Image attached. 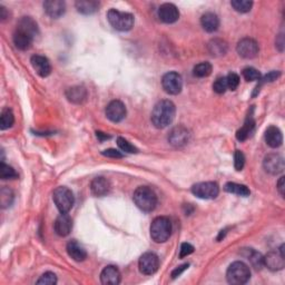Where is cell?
<instances>
[{
  "mask_svg": "<svg viewBox=\"0 0 285 285\" xmlns=\"http://www.w3.org/2000/svg\"><path fill=\"white\" fill-rule=\"evenodd\" d=\"M76 9L83 15H93L98 11L99 2L96 0H79L75 3Z\"/></svg>",
  "mask_w": 285,
  "mask_h": 285,
  "instance_id": "484cf974",
  "label": "cell"
},
{
  "mask_svg": "<svg viewBox=\"0 0 285 285\" xmlns=\"http://www.w3.org/2000/svg\"><path fill=\"white\" fill-rule=\"evenodd\" d=\"M52 199H54L57 209L59 210L60 213H68L75 203L74 194L65 186L57 187L52 194Z\"/></svg>",
  "mask_w": 285,
  "mask_h": 285,
  "instance_id": "5b68a950",
  "label": "cell"
},
{
  "mask_svg": "<svg viewBox=\"0 0 285 285\" xmlns=\"http://www.w3.org/2000/svg\"><path fill=\"white\" fill-rule=\"evenodd\" d=\"M243 254L248 261H250L252 266H253L255 270H261V268L264 266V258L259 253V252L252 250V248H246V250H244Z\"/></svg>",
  "mask_w": 285,
  "mask_h": 285,
  "instance_id": "f546056e",
  "label": "cell"
},
{
  "mask_svg": "<svg viewBox=\"0 0 285 285\" xmlns=\"http://www.w3.org/2000/svg\"><path fill=\"white\" fill-rule=\"evenodd\" d=\"M72 229V219L67 213H62L55 222V231L59 236H67Z\"/></svg>",
  "mask_w": 285,
  "mask_h": 285,
  "instance_id": "ac0fdd59",
  "label": "cell"
},
{
  "mask_svg": "<svg viewBox=\"0 0 285 285\" xmlns=\"http://www.w3.org/2000/svg\"><path fill=\"white\" fill-rule=\"evenodd\" d=\"M17 29L25 32V34L31 36L32 38H36L39 34L38 25L31 17H23L17 24Z\"/></svg>",
  "mask_w": 285,
  "mask_h": 285,
  "instance_id": "d6986e66",
  "label": "cell"
},
{
  "mask_svg": "<svg viewBox=\"0 0 285 285\" xmlns=\"http://www.w3.org/2000/svg\"><path fill=\"white\" fill-rule=\"evenodd\" d=\"M176 107L173 101L161 100L155 105L152 112V121L156 128H165L173 123Z\"/></svg>",
  "mask_w": 285,
  "mask_h": 285,
  "instance_id": "6da1fadb",
  "label": "cell"
},
{
  "mask_svg": "<svg viewBox=\"0 0 285 285\" xmlns=\"http://www.w3.org/2000/svg\"><path fill=\"white\" fill-rule=\"evenodd\" d=\"M192 193L202 199H213L219 194V187L214 182H202L193 185Z\"/></svg>",
  "mask_w": 285,
  "mask_h": 285,
  "instance_id": "52a82bcc",
  "label": "cell"
},
{
  "mask_svg": "<svg viewBox=\"0 0 285 285\" xmlns=\"http://www.w3.org/2000/svg\"><path fill=\"white\" fill-rule=\"evenodd\" d=\"M278 190L281 196L284 197V194H285V177L284 176L281 177L280 181L278 182Z\"/></svg>",
  "mask_w": 285,
  "mask_h": 285,
  "instance_id": "7dc6e473",
  "label": "cell"
},
{
  "mask_svg": "<svg viewBox=\"0 0 285 285\" xmlns=\"http://www.w3.org/2000/svg\"><path fill=\"white\" fill-rule=\"evenodd\" d=\"M162 86L169 95H177L183 88L182 76L176 71H169L162 79Z\"/></svg>",
  "mask_w": 285,
  "mask_h": 285,
  "instance_id": "ba28073f",
  "label": "cell"
},
{
  "mask_svg": "<svg viewBox=\"0 0 285 285\" xmlns=\"http://www.w3.org/2000/svg\"><path fill=\"white\" fill-rule=\"evenodd\" d=\"M0 18L1 20H5L7 18V14H6V8L0 7Z\"/></svg>",
  "mask_w": 285,
  "mask_h": 285,
  "instance_id": "f907efd6",
  "label": "cell"
},
{
  "mask_svg": "<svg viewBox=\"0 0 285 285\" xmlns=\"http://www.w3.org/2000/svg\"><path fill=\"white\" fill-rule=\"evenodd\" d=\"M276 46L280 47V51L283 50V48H284V38H283V35H280L279 36V39L276 40Z\"/></svg>",
  "mask_w": 285,
  "mask_h": 285,
  "instance_id": "c3c4849f",
  "label": "cell"
},
{
  "mask_svg": "<svg viewBox=\"0 0 285 285\" xmlns=\"http://www.w3.org/2000/svg\"><path fill=\"white\" fill-rule=\"evenodd\" d=\"M44 9L50 18L58 19L65 14L66 5L62 0H47L44 2Z\"/></svg>",
  "mask_w": 285,
  "mask_h": 285,
  "instance_id": "2e32d148",
  "label": "cell"
},
{
  "mask_svg": "<svg viewBox=\"0 0 285 285\" xmlns=\"http://www.w3.org/2000/svg\"><path fill=\"white\" fill-rule=\"evenodd\" d=\"M212 65L207 62L204 63H201V64H197L196 66L194 67V71H193V74L194 76L198 77V78H204V77H209L212 74Z\"/></svg>",
  "mask_w": 285,
  "mask_h": 285,
  "instance_id": "836d02e7",
  "label": "cell"
},
{
  "mask_svg": "<svg viewBox=\"0 0 285 285\" xmlns=\"http://www.w3.org/2000/svg\"><path fill=\"white\" fill-rule=\"evenodd\" d=\"M280 76H281V72L280 71H271V72H268L267 75H265V76L263 77V78L260 79V86L262 84H265V83H272V81H274V80L278 79ZM260 86L256 87V91H258V88Z\"/></svg>",
  "mask_w": 285,
  "mask_h": 285,
  "instance_id": "7bdbcfd3",
  "label": "cell"
},
{
  "mask_svg": "<svg viewBox=\"0 0 285 285\" xmlns=\"http://www.w3.org/2000/svg\"><path fill=\"white\" fill-rule=\"evenodd\" d=\"M245 165V156L241 150H236L234 154V166L236 170H242Z\"/></svg>",
  "mask_w": 285,
  "mask_h": 285,
  "instance_id": "b9f144b4",
  "label": "cell"
},
{
  "mask_svg": "<svg viewBox=\"0 0 285 285\" xmlns=\"http://www.w3.org/2000/svg\"><path fill=\"white\" fill-rule=\"evenodd\" d=\"M190 134L184 126H176L168 134V142L174 147L180 148L190 142Z\"/></svg>",
  "mask_w": 285,
  "mask_h": 285,
  "instance_id": "7c38bea8",
  "label": "cell"
},
{
  "mask_svg": "<svg viewBox=\"0 0 285 285\" xmlns=\"http://www.w3.org/2000/svg\"><path fill=\"white\" fill-rule=\"evenodd\" d=\"M265 142L272 148L280 147L283 142V136L281 130L275 126H270L265 132Z\"/></svg>",
  "mask_w": 285,
  "mask_h": 285,
  "instance_id": "44dd1931",
  "label": "cell"
},
{
  "mask_svg": "<svg viewBox=\"0 0 285 285\" xmlns=\"http://www.w3.org/2000/svg\"><path fill=\"white\" fill-rule=\"evenodd\" d=\"M96 134H97V138H98V140H99L100 142H103L104 140H108V138H111V137H109L108 135H106V134L101 133V132H97Z\"/></svg>",
  "mask_w": 285,
  "mask_h": 285,
  "instance_id": "681fc988",
  "label": "cell"
},
{
  "mask_svg": "<svg viewBox=\"0 0 285 285\" xmlns=\"http://www.w3.org/2000/svg\"><path fill=\"white\" fill-rule=\"evenodd\" d=\"M150 238L156 243H165L172 234V223L169 218L160 216L156 217L150 225Z\"/></svg>",
  "mask_w": 285,
  "mask_h": 285,
  "instance_id": "3957f363",
  "label": "cell"
},
{
  "mask_svg": "<svg viewBox=\"0 0 285 285\" xmlns=\"http://www.w3.org/2000/svg\"><path fill=\"white\" fill-rule=\"evenodd\" d=\"M117 145H118V147H119L125 153H129V154L137 153V148L135 147V146L130 144L127 140H125V138L123 137L117 138Z\"/></svg>",
  "mask_w": 285,
  "mask_h": 285,
  "instance_id": "74e56055",
  "label": "cell"
},
{
  "mask_svg": "<svg viewBox=\"0 0 285 285\" xmlns=\"http://www.w3.org/2000/svg\"><path fill=\"white\" fill-rule=\"evenodd\" d=\"M264 265L267 266L268 270L271 271H280L285 265V258L276 252H270L264 258Z\"/></svg>",
  "mask_w": 285,
  "mask_h": 285,
  "instance_id": "ffe728a7",
  "label": "cell"
},
{
  "mask_svg": "<svg viewBox=\"0 0 285 285\" xmlns=\"http://www.w3.org/2000/svg\"><path fill=\"white\" fill-rule=\"evenodd\" d=\"M201 24L203 29L207 32H214L218 29L219 26V19L213 13H206L202 16Z\"/></svg>",
  "mask_w": 285,
  "mask_h": 285,
  "instance_id": "4316f807",
  "label": "cell"
},
{
  "mask_svg": "<svg viewBox=\"0 0 285 285\" xmlns=\"http://www.w3.org/2000/svg\"><path fill=\"white\" fill-rule=\"evenodd\" d=\"M66 97L71 103L81 104L87 98V91L83 86H75L67 89Z\"/></svg>",
  "mask_w": 285,
  "mask_h": 285,
  "instance_id": "cb8c5ba5",
  "label": "cell"
},
{
  "mask_svg": "<svg viewBox=\"0 0 285 285\" xmlns=\"http://www.w3.org/2000/svg\"><path fill=\"white\" fill-rule=\"evenodd\" d=\"M106 116L114 123H119L126 116V107L120 100H113L106 107Z\"/></svg>",
  "mask_w": 285,
  "mask_h": 285,
  "instance_id": "4fadbf2b",
  "label": "cell"
},
{
  "mask_svg": "<svg viewBox=\"0 0 285 285\" xmlns=\"http://www.w3.org/2000/svg\"><path fill=\"white\" fill-rule=\"evenodd\" d=\"M158 17L165 24H174L180 18V11L173 3H164L158 9Z\"/></svg>",
  "mask_w": 285,
  "mask_h": 285,
  "instance_id": "9a60e30c",
  "label": "cell"
},
{
  "mask_svg": "<svg viewBox=\"0 0 285 285\" xmlns=\"http://www.w3.org/2000/svg\"><path fill=\"white\" fill-rule=\"evenodd\" d=\"M107 19L113 28L119 31H128L134 26V16L128 13H121L116 9H111L107 13Z\"/></svg>",
  "mask_w": 285,
  "mask_h": 285,
  "instance_id": "8992f818",
  "label": "cell"
},
{
  "mask_svg": "<svg viewBox=\"0 0 285 285\" xmlns=\"http://www.w3.org/2000/svg\"><path fill=\"white\" fill-rule=\"evenodd\" d=\"M254 127H255V120L253 116H252V114H250V115L246 117L245 123H244L243 127L241 129H238V133H236V138H238L239 142L246 141L247 138L251 136V134L253 133Z\"/></svg>",
  "mask_w": 285,
  "mask_h": 285,
  "instance_id": "83f0119b",
  "label": "cell"
},
{
  "mask_svg": "<svg viewBox=\"0 0 285 285\" xmlns=\"http://www.w3.org/2000/svg\"><path fill=\"white\" fill-rule=\"evenodd\" d=\"M57 283V276L55 273L46 272L40 276V279L37 281V284L44 285H55Z\"/></svg>",
  "mask_w": 285,
  "mask_h": 285,
  "instance_id": "f35d334b",
  "label": "cell"
},
{
  "mask_svg": "<svg viewBox=\"0 0 285 285\" xmlns=\"http://www.w3.org/2000/svg\"><path fill=\"white\" fill-rule=\"evenodd\" d=\"M31 66L35 69V71L37 74L45 78V77H48L51 72V65L50 62L46 58L45 56L42 55H34L30 59Z\"/></svg>",
  "mask_w": 285,
  "mask_h": 285,
  "instance_id": "5bb4252c",
  "label": "cell"
},
{
  "mask_svg": "<svg viewBox=\"0 0 285 285\" xmlns=\"http://www.w3.org/2000/svg\"><path fill=\"white\" fill-rule=\"evenodd\" d=\"M194 252V246L190 245V243H183L181 246V259L186 258V256L190 255Z\"/></svg>",
  "mask_w": 285,
  "mask_h": 285,
  "instance_id": "ee69618b",
  "label": "cell"
},
{
  "mask_svg": "<svg viewBox=\"0 0 285 285\" xmlns=\"http://www.w3.org/2000/svg\"><path fill=\"white\" fill-rule=\"evenodd\" d=\"M91 190L92 193L95 195V196H105L109 193L111 190V184L104 177H96L95 180H93L91 184Z\"/></svg>",
  "mask_w": 285,
  "mask_h": 285,
  "instance_id": "7402d4cb",
  "label": "cell"
},
{
  "mask_svg": "<svg viewBox=\"0 0 285 285\" xmlns=\"http://www.w3.org/2000/svg\"><path fill=\"white\" fill-rule=\"evenodd\" d=\"M243 77L246 81H260V79L262 78L260 71L253 67H246L245 69H244Z\"/></svg>",
  "mask_w": 285,
  "mask_h": 285,
  "instance_id": "8d00e7d4",
  "label": "cell"
},
{
  "mask_svg": "<svg viewBox=\"0 0 285 285\" xmlns=\"http://www.w3.org/2000/svg\"><path fill=\"white\" fill-rule=\"evenodd\" d=\"M133 199L138 209L142 212H146V213H149V212L155 210L157 205V196L155 192L147 186L138 187L134 192Z\"/></svg>",
  "mask_w": 285,
  "mask_h": 285,
  "instance_id": "7a4b0ae2",
  "label": "cell"
},
{
  "mask_svg": "<svg viewBox=\"0 0 285 285\" xmlns=\"http://www.w3.org/2000/svg\"><path fill=\"white\" fill-rule=\"evenodd\" d=\"M34 38L31 36L25 34V32L16 29L14 34V44L15 46L20 50H28L31 47Z\"/></svg>",
  "mask_w": 285,
  "mask_h": 285,
  "instance_id": "d4e9b609",
  "label": "cell"
},
{
  "mask_svg": "<svg viewBox=\"0 0 285 285\" xmlns=\"http://www.w3.org/2000/svg\"><path fill=\"white\" fill-rule=\"evenodd\" d=\"M15 123L14 113L10 108H5L0 115V128L2 130L10 128Z\"/></svg>",
  "mask_w": 285,
  "mask_h": 285,
  "instance_id": "1f68e13d",
  "label": "cell"
},
{
  "mask_svg": "<svg viewBox=\"0 0 285 285\" xmlns=\"http://www.w3.org/2000/svg\"><path fill=\"white\" fill-rule=\"evenodd\" d=\"M141 273L145 275H152L160 267V259L155 253H145L141 256L140 262H138Z\"/></svg>",
  "mask_w": 285,
  "mask_h": 285,
  "instance_id": "9c48e42d",
  "label": "cell"
},
{
  "mask_svg": "<svg viewBox=\"0 0 285 285\" xmlns=\"http://www.w3.org/2000/svg\"><path fill=\"white\" fill-rule=\"evenodd\" d=\"M238 54L245 59H252L259 54V44L252 38H243L239 40L236 47Z\"/></svg>",
  "mask_w": 285,
  "mask_h": 285,
  "instance_id": "8fae6325",
  "label": "cell"
},
{
  "mask_svg": "<svg viewBox=\"0 0 285 285\" xmlns=\"http://www.w3.org/2000/svg\"><path fill=\"white\" fill-rule=\"evenodd\" d=\"M67 253L76 262H83L87 258L85 248L77 241H71L67 244Z\"/></svg>",
  "mask_w": 285,
  "mask_h": 285,
  "instance_id": "603a6c76",
  "label": "cell"
},
{
  "mask_svg": "<svg viewBox=\"0 0 285 285\" xmlns=\"http://www.w3.org/2000/svg\"><path fill=\"white\" fill-rule=\"evenodd\" d=\"M227 282L232 285H243L251 279V270L245 263L234 262L227 268Z\"/></svg>",
  "mask_w": 285,
  "mask_h": 285,
  "instance_id": "277c9868",
  "label": "cell"
},
{
  "mask_svg": "<svg viewBox=\"0 0 285 285\" xmlns=\"http://www.w3.org/2000/svg\"><path fill=\"white\" fill-rule=\"evenodd\" d=\"M224 190H225L227 193L238 195V196L242 197H246L251 194L250 190L247 189V186L238 184V183H226L225 186H224Z\"/></svg>",
  "mask_w": 285,
  "mask_h": 285,
  "instance_id": "4dcf8cb0",
  "label": "cell"
},
{
  "mask_svg": "<svg viewBox=\"0 0 285 285\" xmlns=\"http://www.w3.org/2000/svg\"><path fill=\"white\" fill-rule=\"evenodd\" d=\"M207 48H209V51L212 56L218 57V56H223L226 54L227 44L226 42H224V40L216 38V39L211 40Z\"/></svg>",
  "mask_w": 285,
  "mask_h": 285,
  "instance_id": "f1b7e54d",
  "label": "cell"
},
{
  "mask_svg": "<svg viewBox=\"0 0 285 285\" xmlns=\"http://www.w3.org/2000/svg\"><path fill=\"white\" fill-rule=\"evenodd\" d=\"M100 281L104 285H117L120 283V272L116 266H106L100 274Z\"/></svg>",
  "mask_w": 285,
  "mask_h": 285,
  "instance_id": "e0dca14e",
  "label": "cell"
},
{
  "mask_svg": "<svg viewBox=\"0 0 285 285\" xmlns=\"http://www.w3.org/2000/svg\"><path fill=\"white\" fill-rule=\"evenodd\" d=\"M186 268H189V264H183V265L178 266L177 268H175L172 273V278L173 279H176L177 276H180L183 272H184Z\"/></svg>",
  "mask_w": 285,
  "mask_h": 285,
  "instance_id": "bcb514c9",
  "label": "cell"
},
{
  "mask_svg": "<svg viewBox=\"0 0 285 285\" xmlns=\"http://www.w3.org/2000/svg\"><path fill=\"white\" fill-rule=\"evenodd\" d=\"M0 177L2 180H14V178L18 177V174L16 173V170L9 165H6L5 163L1 162L0 164Z\"/></svg>",
  "mask_w": 285,
  "mask_h": 285,
  "instance_id": "d590c367",
  "label": "cell"
},
{
  "mask_svg": "<svg viewBox=\"0 0 285 285\" xmlns=\"http://www.w3.org/2000/svg\"><path fill=\"white\" fill-rule=\"evenodd\" d=\"M226 83H227V88H230L231 91H235L239 85L238 75L235 74V72H231V74H229L226 77Z\"/></svg>",
  "mask_w": 285,
  "mask_h": 285,
  "instance_id": "60d3db41",
  "label": "cell"
},
{
  "mask_svg": "<svg viewBox=\"0 0 285 285\" xmlns=\"http://www.w3.org/2000/svg\"><path fill=\"white\" fill-rule=\"evenodd\" d=\"M231 5L238 13L245 14L252 9L253 2L248 1V0H232Z\"/></svg>",
  "mask_w": 285,
  "mask_h": 285,
  "instance_id": "e575fe53",
  "label": "cell"
},
{
  "mask_svg": "<svg viewBox=\"0 0 285 285\" xmlns=\"http://www.w3.org/2000/svg\"><path fill=\"white\" fill-rule=\"evenodd\" d=\"M263 167L271 175L281 174L285 168L284 158L279 154H268L263 161Z\"/></svg>",
  "mask_w": 285,
  "mask_h": 285,
  "instance_id": "30bf717a",
  "label": "cell"
},
{
  "mask_svg": "<svg viewBox=\"0 0 285 285\" xmlns=\"http://www.w3.org/2000/svg\"><path fill=\"white\" fill-rule=\"evenodd\" d=\"M101 154H103V155L106 157H111V158H121L123 157V154H121L119 150L114 149V148L106 149Z\"/></svg>",
  "mask_w": 285,
  "mask_h": 285,
  "instance_id": "f6af8a7d",
  "label": "cell"
},
{
  "mask_svg": "<svg viewBox=\"0 0 285 285\" xmlns=\"http://www.w3.org/2000/svg\"><path fill=\"white\" fill-rule=\"evenodd\" d=\"M14 198L15 195L13 190L9 187H2L1 190H0V204H1L2 209H7V207L11 206Z\"/></svg>",
  "mask_w": 285,
  "mask_h": 285,
  "instance_id": "d6a6232c",
  "label": "cell"
},
{
  "mask_svg": "<svg viewBox=\"0 0 285 285\" xmlns=\"http://www.w3.org/2000/svg\"><path fill=\"white\" fill-rule=\"evenodd\" d=\"M213 89L216 94H224L227 89L226 77H218V78L214 81Z\"/></svg>",
  "mask_w": 285,
  "mask_h": 285,
  "instance_id": "ab89813d",
  "label": "cell"
}]
</instances>
